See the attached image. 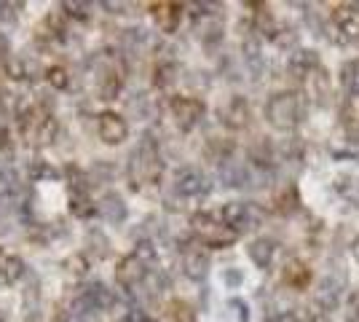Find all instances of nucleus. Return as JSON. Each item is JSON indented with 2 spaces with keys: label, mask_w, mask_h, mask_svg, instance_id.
<instances>
[{
  "label": "nucleus",
  "mask_w": 359,
  "mask_h": 322,
  "mask_svg": "<svg viewBox=\"0 0 359 322\" xmlns=\"http://www.w3.org/2000/svg\"><path fill=\"white\" fill-rule=\"evenodd\" d=\"M161 172H164V164H161V154H158V140H153L150 135H142V140L137 142V148L129 154V161H126L129 185L135 191H140L145 185L158 183Z\"/></svg>",
  "instance_id": "1"
},
{
  "label": "nucleus",
  "mask_w": 359,
  "mask_h": 322,
  "mask_svg": "<svg viewBox=\"0 0 359 322\" xmlns=\"http://www.w3.org/2000/svg\"><path fill=\"white\" fill-rule=\"evenodd\" d=\"M16 123H19L22 140H25L30 148H35V151L54 145L57 137H60V121H57V116H54L51 110L38 107L35 102L16 119Z\"/></svg>",
  "instance_id": "2"
},
{
  "label": "nucleus",
  "mask_w": 359,
  "mask_h": 322,
  "mask_svg": "<svg viewBox=\"0 0 359 322\" xmlns=\"http://www.w3.org/2000/svg\"><path fill=\"white\" fill-rule=\"evenodd\" d=\"M191 231H194L196 242L204 247H215V250H223V247H231L239 234L233 229H228L220 217H215L212 213H196L191 217Z\"/></svg>",
  "instance_id": "3"
},
{
  "label": "nucleus",
  "mask_w": 359,
  "mask_h": 322,
  "mask_svg": "<svg viewBox=\"0 0 359 322\" xmlns=\"http://www.w3.org/2000/svg\"><path fill=\"white\" fill-rule=\"evenodd\" d=\"M266 119H269L271 126L276 129H292L295 123L300 121V102H298V94H290L282 92L276 97H271L269 105H266Z\"/></svg>",
  "instance_id": "4"
},
{
  "label": "nucleus",
  "mask_w": 359,
  "mask_h": 322,
  "mask_svg": "<svg viewBox=\"0 0 359 322\" xmlns=\"http://www.w3.org/2000/svg\"><path fill=\"white\" fill-rule=\"evenodd\" d=\"M220 220L228 229H233L236 234L247 229H257L263 220V210L252 204V201H228L220 210Z\"/></svg>",
  "instance_id": "5"
},
{
  "label": "nucleus",
  "mask_w": 359,
  "mask_h": 322,
  "mask_svg": "<svg viewBox=\"0 0 359 322\" xmlns=\"http://www.w3.org/2000/svg\"><path fill=\"white\" fill-rule=\"evenodd\" d=\"M150 271H153L150 266H145L135 253H129V255H123L116 263V282H118L121 290L135 293L140 288H145V282L150 279Z\"/></svg>",
  "instance_id": "6"
},
{
  "label": "nucleus",
  "mask_w": 359,
  "mask_h": 322,
  "mask_svg": "<svg viewBox=\"0 0 359 322\" xmlns=\"http://www.w3.org/2000/svg\"><path fill=\"white\" fill-rule=\"evenodd\" d=\"M169 113H172V119L177 123L182 132H191L196 129L201 119H204V113H207V105L198 100V97H185V94H177V97H172V102H169Z\"/></svg>",
  "instance_id": "7"
},
{
  "label": "nucleus",
  "mask_w": 359,
  "mask_h": 322,
  "mask_svg": "<svg viewBox=\"0 0 359 322\" xmlns=\"http://www.w3.org/2000/svg\"><path fill=\"white\" fill-rule=\"evenodd\" d=\"M97 137L105 145H121L129 137V121L116 110H102L97 116Z\"/></svg>",
  "instance_id": "8"
},
{
  "label": "nucleus",
  "mask_w": 359,
  "mask_h": 322,
  "mask_svg": "<svg viewBox=\"0 0 359 322\" xmlns=\"http://www.w3.org/2000/svg\"><path fill=\"white\" fill-rule=\"evenodd\" d=\"M175 194L182 199H196V196H204L210 191V183L204 177V172L196 167H182L175 172Z\"/></svg>",
  "instance_id": "9"
},
{
  "label": "nucleus",
  "mask_w": 359,
  "mask_h": 322,
  "mask_svg": "<svg viewBox=\"0 0 359 322\" xmlns=\"http://www.w3.org/2000/svg\"><path fill=\"white\" fill-rule=\"evenodd\" d=\"M210 253H207V247L204 245H191V247H182V274L188 276V279H194V282H201V279H207L210 274Z\"/></svg>",
  "instance_id": "10"
},
{
  "label": "nucleus",
  "mask_w": 359,
  "mask_h": 322,
  "mask_svg": "<svg viewBox=\"0 0 359 322\" xmlns=\"http://www.w3.org/2000/svg\"><path fill=\"white\" fill-rule=\"evenodd\" d=\"M97 215L110 226H123L126 217H129V204H126V199L121 196L118 191H105L97 199Z\"/></svg>",
  "instance_id": "11"
},
{
  "label": "nucleus",
  "mask_w": 359,
  "mask_h": 322,
  "mask_svg": "<svg viewBox=\"0 0 359 322\" xmlns=\"http://www.w3.org/2000/svg\"><path fill=\"white\" fill-rule=\"evenodd\" d=\"M182 14H185V6L180 3H153L150 6V16L156 22V27L161 32H177L180 22H182Z\"/></svg>",
  "instance_id": "12"
},
{
  "label": "nucleus",
  "mask_w": 359,
  "mask_h": 322,
  "mask_svg": "<svg viewBox=\"0 0 359 322\" xmlns=\"http://www.w3.org/2000/svg\"><path fill=\"white\" fill-rule=\"evenodd\" d=\"M27 271H30L27 263L22 261L19 255L6 253V250L0 247V282H3V285H14L19 279H25Z\"/></svg>",
  "instance_id": "13"
},
{
  "label": "nucleus",
  "mask_w": 359,
  "mask_h": 322,
  "mask_svg": "<svg viewBox=\"0 0 359 322\" xmlns=\"http://www.w3.org/2000/svg\"><path fill=\"white\" fill-rule=\"evenodd\" d=\"M220 119L231 129H244L250 123V105H247V100L244 97H231L228 105L220 110Z\"/></svg>",
  "instance_id": "14"
},
{
  "label": "nucleus",
  "mask_w": 359,
  "mask_h": 322,
  "mask_svg": "<svg viewBox=\"0 0 359 322\" xmlns=\"http://www.w3.org/2000/svg\"><path fill=\"white\" fill-rule=\"evenodd\" d=\"M83 253L86 258H94V261H105L107 255L113 253V245L107 239V234L102 229H89L86 231V239H83Z\"/></svg>",
  "instance_id": "15"
},
{
  "label": "nucleus",
  "mask_w": 359,
  "mask_h": 322,
  "mask_svg": "<svg viewBox=\"0 0 359 322\" xmlns=\"http://www.w3.org/2000/svg\"><path fill=\"white\" fill-rule=\"evenodd\" d=\"M70 213L78 220H89V217L97 215V201H94L89 188H75V191H70Z\"/></svg>",
  "instance_id": "16"
},
{
  "label": "nucleus",
  "mask_w": 359,
  "mask_h": 322,
  "mask_svg": "<svg viewBox=\"0 0 359 322\" xmlns=\"http://www.w3.org/2000/svg\"><path fill=\"white\" fill-rule=\"evenodd\" d=\"M86 175H89L91 188H100V185L113 183L116 175H118V169H116V164H110L107 159H94V164L86 169Z\"/></svg>",
  "instance_id": "17"
},
{
  "label": "nucleus",
  "mask_w": 359,
  "mask_h": 322,
  "mask_svg": "<svg viewBox=\"0 0 359 322\" xmlns=\"http://www.w3.org/2000/svg\"><path fill=\"white\" fill-rule=\"evenodd\" d=\"M89 269H91V261L86 258L83 250H75V253H70V255L62 261V271H65V276H70V279H75V282L89 274Z\"/></svg>",
  "instance_id": "18"
},
{
  "label": "nucleus",
  "mask_w": 359,
  "mask_h": 322,
  "mask_svg": "<svg viewBox=\"0 0 359 322\" xmlns=\"http://www.w3.org/2000/svg\"><path fill=\"white\" fill-rule=\"evenodd\" d=\"M177 81H180L177 62L161 60L156 65V70H153V83H156V89H172Z\"/></svg>",
  "instance_id": "19"
},
{
  "label": "nucleus",
  "mask_w": 359,
  "mask_h": 322,
  "mask_svg": "<svg viewBox=\"0 0 359 322\" xmlns=\"http://www.w3.org/2000/svg\"><path fill=\"white\" fill-rule=\"evenodd\" d=\"M27 175H30V180H60V177H65L62 175V169H57L51 161H46L43 156H35L30 164H27Z\"/></svg>",
  "instance_id": "20"
},
{
  "label": "nucleus",
  "mask_w": 359,
  "mask_h": 322,
  "mask_svg": "<svg viewBox=\"0 0 359 322\" xmlns=\"http://www.w3.org/2000/svg\"><path fill=\"white\" fill-rule=\"evenodd\" d=\"M247 255L257 269H269L271 261H273V242L271 239H255L247 247Z\"/></svg>",
  "instance_id": "21"
},
{
  "label": "nucleus",
  "mask_w": 359,
  "mask_h": 322,
  "mask_svg": "<svg viewBox=\"0 0 359 322\" xmlns=\"http://www.w3.org/2000/svg\"><path fill=\"white\" fill-rule=\"evenodd\" d=\"M43 78L51 92H67V89L73 86V76H70V70H67L65 65H51V67H46Z\"/></svg>",
  "instance_id": "22"
},
{
  "label": "nucleus",
  "mask_w": 359,
  "mask_h": 322,
  "mask_svg": "<svg viewBox=\"0 0 359 322\" xmlns=\"http://www.w3.org/2000/svg\"><path fill=\"white\" fill-rule=\"evenodd\" d=\"M126 113H129L132 119L145 121V119L153 116V100H150L148 94H135V97L126 100Z\"/></svg>",
  "instance_id": "23"
},
{
  "label": "nucleus",
  "mask_w": 359,
  "mask_h": 322,
  "mask_svg": "<svg viewBox=\"0 0 359 322\" xmlns=\"http://www.w3.org/2000/svg\"><path fill=\"white\" fill-rule=\"evenodd\" d=\"M309 279H311V271H309L300 261H290L285 266V282L287 285H292V288H306V285H309Z\"/></svg>",
  "instance_id": "24"
},
{
  "label": "nucleus",
  "mask_w": 359,
  "mask_h": 322,
  "mask_svg": "<svg viewBox=\"0 0 359 322\" xmlns=\"http://www.w3.org/2000/svg\"><path fill=\"white\" fill-rule=\"evenodd\" d=\"M166 322H196V311L185 301H169L166 304Z\"/></svg>",
  "instance_id": "25"
},
{
  "label": "nucleus",
  "mask_w": 359,
  "mask_h": 322,
  "mask_svg": "<svg viewBox=\"0 0 359 322\" xmlns=\"http://www.w3.org/2000/svg\"><path fill=\"white\" fill-rule=\"evenodd\" d=\"M62 11L70 16V22H89L94 14V3H62Z\"/></svg>",
  "instance_id": "26"
},
{
  "label": "nucleus",
  "mask_w": 359,
  "mask_h": 322,
  "mask_svg": "<svg viewBox=\"0 0 359 322\" xmlns=\"http://www.w3.org/2000/svg\"><path fill=\"white\" fill-rule=\"evenodd\" d=\"M341 81H344V86L348 92L359 97V60L346 62L344 70H341Z\"/></svg>",
  "instance_id": "27"
},
{
  "label": "nucleus",
  "mask_w": 359,
  "mask_h": 322,
  "mask_svg": "<svg viewBox=\"0 0 359 322\" xmlns=\"http://www.w3.org/2000/svg\"><path fill=\"white\" fill-rule=\"evenodd\" d=\"M135 255L142 263H145V266H150V269L158 263V250H156V245H153L150 239H140V242H137V245H135Z\"/></svg>",
  "instance_id": "28"
},
{
  "label": "nucleus",
  "mask_w": 359,
  "mask_h": 322,
  "mask_svg": "<svg viewBox=\"0 0 359 322\" xmlns=\"http://www.w3.org/2000/svg\"><path fill=\"white\" fill-rule=\"evenodd\" d=\"M121 322H156L153 317H150L145 309H140V307H132V309H126L123 311V317H121Z\"/></svg>",
  "instance_id": "29"
},
{
  "label": "nucleus",
  "mask_w": 359,
  "mask_h": 322,
  "mask_svg": "<svg viewBox=\"0 0 359 322\" xmlns=\"http://www.w3.org/2000/svg\"><path fill=\"white\" fill-rule=\"evenodd\" d=\"M241 279H244V276H241V271L236 269V266H231V269H228V271L223 274V282L228 285V288H239Z\"/></svg>",
  "instance_id": "30"
},
{
  "label": "nucleus",
  "mask_w": 359,
  "mask_h": 322,
  "mask_svg": "<svg viewBox=\"0 0 359 322\" xmlns=\"http://www.w3.org/2000/svg\"><path fill=\"white\" fill-rule=\"evenodd\" d=\"M228 307L236 309V317H239V322H247V320H250V311H247V304H244V301H239V298H233V301H231Z\"/></svg>",
  "instance_id": "31"
},
{
  "label": "nucleus",
  "mask_w": 359,
  "mask_h": 322,
  "mask_svg": "<svg viewBox=\"0 0 359 322\" xmlns=\"http://www.w3.org/2000/svg\"><path fill=\"white\" fill-rule=\"evenodd\" d=\"M271 322H300V320H298V314H295V311H276Z\"/></svg>",
  "instance_id": "32"
},
{
  "label": "nucleus",
  "mask_w": 359,
  "mask_h": 322,
  "mask_svg": "<svg viewBox=\"0 0 359 322\" xmlns=\"http://www.w3.org/2000/svg\"><path fill=\"white\" fill-rule=\"evenodd\" d=\"M0 322H8V311L6 309H0Z\"/></svg>",
  "instance_id": "33"
},
{
  "label": "nucleus",
  "mask_w": 359,
  "mask_h": 322,
  "mask_svg": "<svg viewBox=\"0 0 359 322\" xmlns=\"http://www.w3.org/2000/svg\"><path fill=\"white\" fill-rule=\"evenodd\" d=\"M354 255H357V261H359V239H357V245H354Z\"/></svg>",
  "instance_id": "34"
}]
</instances>
